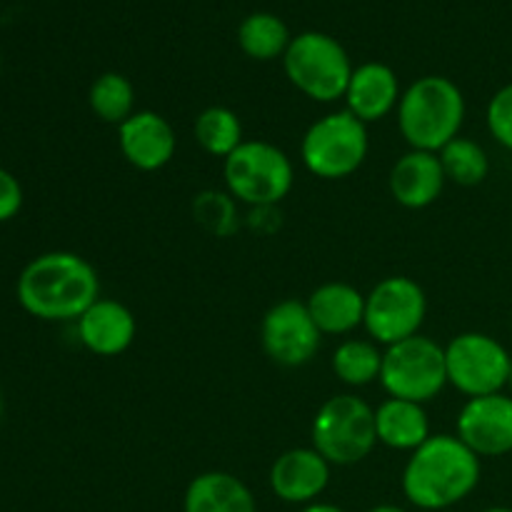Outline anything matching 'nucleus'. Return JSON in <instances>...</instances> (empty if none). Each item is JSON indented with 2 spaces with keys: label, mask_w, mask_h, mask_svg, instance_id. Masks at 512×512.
Wrapping results in <instances>:
<instances>
[{
  "label": "nucleus",
  "mask_w": 512,
  "mask_h": 512,
  "mask_svg": "<svg viewBox=\"0 0 512 512\" xmlns=\"http://www.w3.org/2000/svg\"><path fill=\"white\" fill-rule=\"evenodd\" d=\"M15 293L20 308L33 318L68 323L78 320L100 298V278L83 255L53 250L25 265Z\"/></svg>",
  "instance_id": "f257e3e1"
},
{
  "label": "nucleus",
  "mask_w": 512,
  "mask_h": 512,
  "mask_svg": "<svg viewBox=\"0 0 512 512\" xmlns=\"http://www.w3.org/2000/svg\"><path fill=\"white\" fill-rule=\"evenodd\" d=\"M483 465L458 435H430L403 468V495L425 512L448 510L478 488Z\"/></svg>",
  "instance_id": "f03ea898"
},
{
  "label": "nucleus",
  "mask_w": 512,
  "mask_h": 512,
  "mask_svg": "<svg viewBox=\"0 0 512 512\" xmlns=\"http://www.w3.org/2000/svg\"><path fill=\"white\" fill-rule=\"evenodd\" d=\"M398 128L410 150L440 153L455 140L465 123V95L445 75H425L408 90L398 103Z\"/></svg>",
  "instance_id": "7ed1b4c3"
},
{
  "label": "nucleus",
  "mask_w": 512,
  "mask_h": 512,
  "mask_svg": "<svg viewBox=\"0 0 512 512\" xmlns=\"http://www.w3.org/2000/svg\"><path fill=\"white\" fill-rule=\"evenodd\" d=\"M228 193L250 208H275L290 195L295 183L293 160L268 140H245L223 160Z\"/></svg>",
  "instance_id": "20e7f679"
},
{
  "label": "nucleus",
  "mask_w": 512,
  "mask_h": 512,
  "mask_svg": "<svg viewBox=\"0 0 512 512\" xmlns=\"http://www.w3.org/2000/svg\"><path fill=\"white\" fill-rule=\"evenodd\" d=\"M313 448L330 465H358L378 445L375 408L353 393H340L325 400L310 425Z\"/></svg>",
  "instance_id": "39448f33"
},
{
  "label": "nucleus",
  "mask_w": 512,
  "mask_h": 512,
  "mask_svg": "<svg viewBox=\"0 0 512 512\" xmlns=\"http://www.w3.org/2000/svg\"><path fill=\"white\" fill-rule=\"evenodd\" d=\"M370 153L368 125L348 110L323 115L305 130L300 160L320 180H343L363 168Z\"/></svg>",
  "instance_id": "423d86ee"
},
{
  "label": "nucleus",
  "mask_w": 512,
  "mask_h": 512,
  "mask_svg": "<svg viewBox=\"0 0 512 512\" xmlns=\"http://www.w3.org/2000/svg\"><path fill=\"white\" fill-rule=\"evenodd\" d=\"M283 65L290 83L315 103L345 98L355 70L343 45L325 33H303L290 40Z\"/></svg>",
  "instance_id": "0eeeda50"
},
{
  "label": "nucleus",
  "mask_w": 512,
  "mask_h": 512,
  "mask_svg": "<svg viewBox=\"0 0 512 512\" xmlns=\"http://www.w3.org/2000/svg\"><path fill=\"white\" fill-rule=\"evenodd\" d=\"M380 385L388 398L413 400L420 405L435 400L448 385L445 345H438L428 335H415L385 348Z\"/></svg>",
  "instance_id": "6e6552de"
},
{
  "label": "nucleus",
  "mask_w": 512,
  "mask_h": 512,
  "mask_svg": "<svg viewBox=\"0 0 512 512\" xmlns=\"http://www.w3.org/2000/svg\"><path fill=\"white\" fill-rule=\"evenodd\" d=\"M428 315V295L408 275L383 278L365 295L363 328L383 348L420 335Z\"/></svg>",
  "instance_id": "1a4fd4ad"
},
{
  "label": "nucleus",
  "mask_w": 512,
  "mask_h": 512,
  "mask_svg": "<svg viewBox=\"0 0 512 512\" xmlns=\"http://www.w3.org/2000/svg\"><path fill=\"white\" fill-rule=\"evenodd\" d=\"M448 385L465 398L503 393L508 388L512 355L488 333H460L445 345Z\"/></svg>",
  "instance_id": "9d476101"
},
{
  "label": "nucleus",
  "mask_w": 512,
  "mask_h": 512,
  "mask_svg": "<svg viewBox=\"0 0 512 512\" xmlns=\"http://www.w3.org/2000/svg\"><path fill=\"white\" fill-rule=\"evenodd\" d=\"M323 333L310 318L308 305L288 298L275 303L260 323L265 355L283 368H303L318 355Z\"/></svg>",
  "instance_id": "9b49d317"
},
{
  "label": "nucleus",
  "mask_w": 512,
  "mask_h": 512,
  "mask_svg": "<svg viewBox=\"0 0 512 512\" xmlns=\"http://www.w3.org/2000/svg\"><path fill=\"white\" fill-rule=\"evenodd\" d=\"M455 435L480 460L512 453V395L495 393L470 398L458 413Z\"/></svg>",
  "instance_id": "f8f14e48"
},
{
  "label": "nucleus",
  "mask_w": 512,
  "mask_h": 512,
  "mask_svg": "<svg viewBox=\"0 0 512 512\" xmlns=\"http://www.w3.org/2000/svg\"><path fill=\"white\" fill-rule=\"evenodd\" d=\"M333 465L310 445V448H290L270 465L268 483L278 500L288 505H313L330 485Z\"/></svg>",
  "instance_id": "ddd939ff"
},
{
  "label": "nucleus",
  "mask_w": 512,
  "mask_h": 512,
  "mask_svg": "<svg viewBox=\"0 0 512 512\" xmlns=\"http://www.w3.org/2000/svg\"><path fill=\"white\" fill-rule=\"evenodd\" d=\"M118 148L133 168L155 173L175 158L178 135L168 118L155 110H135L123 125H118Z\"/></svg>",
  "instance_id": "4468645a"
},
{
  "label": "nucleus",
  "mask_w": 512,
  "mask_h": 512,
  "mask_svg": "<svg viewBox=\"0 0 512 512\" xmlns=\"http://www.w3.org/2000/svg\"><path fill=\"white\" fill-rule=\"evenodd\" d=\"M78 340L98 358H118L133 345L138 320L128 305L113 298H98L78 320Z\"/></svg>",
  "instance_id": "2eb2a0df"
},
{
  "label": "nucleus",
  "mask_w": 512,
  "mask_h": 512,
  "mask_svg": "<svg viewBox=\"0 0 512 512\" xmlns=\"http://www.w3.org/2000/svg\"><path fill=\"white\" fill-rule=\"evenodd\" d=\"M445 183L448 178H445L438 153H428V150H408L395 160L388 175L390 195L395 203L408 210L430 208L440 198Z\"/></svg>",
  "instance_id": "dca6fc26"
},
{
  "label": "nucleus",
  "mask_w": 512,
  "mask_h": 512,
  "mask_svg": "<svg viewBox=\"0 0 512 512\" xmlns=\"http://www.w3.org/2000/svg\"><path fill=\"white\" fill-rule=\"evenodd\" d=\"M400 80L395 70L385 63H365L353 70L348 90H345V105L348 113L363 120L365 125L378 123L388 118L400 103Z\"/></svg>",
  "instance_id": "f3484780"
},
{
  "label": "nucleus",
  "mask_w": 512,
  "mask_h": 512,
  "mask_svg": "<svg viewBox=\"0 0 512 512\" xmlns=\"http://www.w3.org/2000/svg\"><path fill=\"white\" fill-rule=\"evenodd\" d=\"M323 335H350L363 328L365 295L350 283H323L305 300Z\"/></svg>",
  "instance_id": "a211bd4d"
},
{
  "label": "nucleus",
  "mask_w": 512,
  "mask_h": 512,
  "mask_svg": "<svg viewBox=\"0 0 512 512\" xmlns=\"http://www.w3.org/2000/svg\"><path fill=\"white\" fill-rule=\"evenodd\" d=\"M183 512H258V503L238 475L208 470L195 475L185 488Z\"/></svg>",
  "instance_id": "6ab92c4d"
},
{
  "label": "nucleus",
  "mask_w": 512,
  "mask_h": 512,
  "mask_svg": "<svg viewBox=\"0 0 512 512\" xmlns=\"http://www.w3.org/2000/svg\"><path fill=\"white\" fill-rule=\"evenodd\" d=\"M375 433L380 445L400 453H413L433 435L425 405L400 398H385L375 408Z\"/></svg>",
  "instance_id": "aec40b11"
},
{
  "label": "nucleus",
  "mask_w": 512,
  "mask_h": 512,
  "mask_svg": "<svg viewBox=\"0 0 512 512\" xmlns=\"http://www.w3.org/2000/svg\"><path fill=\"white\" fill-rule=\"evenodd\" d=\"M330 365L340 383L350 385V388H365V385H373L375 380L380 383L383 350L370 338H345L335 348Z\"/></svg>",
  "instance_id": "412c9836"
},
{
  "label": "nucleus",
  "mask_w": 512,
  "mask_h": 512,
  "mask_svg": "<svg viewBox=\"0 0 512 512\" xmlns=\"http://www.w3.org/2000/svg\"><path fill=\"white\" fill-rule=\"evenodd\" d=\"M195 143L213 158L225 160L230 153L245 143L243 138V123H240L238 113L225 105H210L203 113L195 118L193 125Z\"/></svg>",
  "instance_id": "4be33fe9"
},
{
  "label": "nucleus",
  "mask_w": 512,
  "mask_h": 512,
  "mask_svg": "<svg viewBox=\"0 0 512 512\" xmlns=\"http://www.w3.org/2000/svg\"><path fill=\"white\" fill-rule=\"evenodd\" d=\"M238 43L248 58L275 60L280 55H285V50H288L290 35L278 15L255 13L240 23Z\"/></svg>",
  "instance_id": "5701e85b"
},
{
  "label": "nucleus",
  "mask_w": 512,
  "mask_h": 512,
  "mask_svg": "<svg viewBox=\"0 0 512 512\" xmlns=\"http://www.w3.org/2000/svg\"><path fill=\"white\" fill-rule=\"evenodd\" d=\"M88 103L95 118L108 125H123L135 113V88L125 75L103 73L90 85Z\"/></svg>",
  "instance_id": "b1692460"
},
{
  "label": "nucleus",
  "mask_w": 512,
  "mask_h": 512,
  "mask_svg": "<svg viewBox=\"0 0 512 512\" xmlns=\"http://www.w3.org/2000/svg\"><path fill=\"white\" fill-rule=\"evenodd\" d=\"M440 163H443L445 178L450 183H458L463 188H473L480 185L490 173V158L485 153V148L475 140L463 138L458 135L455 140H450L443 150L438 153Z\"/></svg>",
  "instance_id": "393cba45"
},
{
  "label": "nucleus",
  "mask_w": 512,
  "mask_h": 512,
  "mask_svg": "<svg viewBox=\"0 0 512 512\" xmlns=\"http://www.w3.org/2000/svg\"><path fill=\"white\" fill-rule=\"evenodd\" d=\"M193 218L215 238H233L240 228L238 200L223 190H203L193 200Z\"/></svg>",
  "instance_id": "a878e982"
},
{
  "label": "nucleus",
  "mask_w": 512,
  "mask_h": 512,
  "mask_svg": "<svg viewBox=\"0 0 512 512\" xmlns=\"http://www.w3.org/2000/svg\"><path fill=\"white\" fill-rule=\"evenodd\" d=\"M485 123H488L490 135H493L503 148L512 150V83L503 85V88L490 98L488 110H485Z\"/></svg>",
  "instance_id": "bb28decb"
},
{
  "label": "nucleus",
  "mask_w": 512,
  "mask_h": 512,
  "mask_svg": "<svg viewBox=\"0 0 512 512\" xmlns=\"http://www.w3.org/2000/svg\"><path fill=\"white\" fill-rule=\"evenodd\" d=\"M23 208V185L10 170L0 168V223H8Z\"/></svg>",
  "instance_id": "cd10ccee"
},
{
  "label": "nucleus",
  "mask_w": 512,
  "mask_h": 512,
  "mask_svg": "<svg viewBox=\"0 0 512 512\" xmlns=\"http://www.w3.org/2000/svg\"><path fill=\"white\" fill-rule=\"evenodd\" d=\"M300 512H345L343 508H338V505L333 503H313V505H305V508H300Z\"/></svg>",
  "instance_id": "c85d7f7f"
},
{
  "label": "nucleus",
  "mask_w": 512,
  "mask_h": 512,
  "mask_svg": "<svg viewBox=\"0 0 512 512\" xmlns=\"http://www.w3.org/2000/svg\"><path fill=\"white\" fill-rule=\"evenodd\" d=\"M365 512H408V510L400 508V505L385 503V505H375V508H370V510H365Z\"/></svg>",
  "instance_id": "c756f323"
},
{
  "label": "nucleus",
  "mask_w": 512,
  "mask_h": 512,
  "mask_svg": "<svg viewBox=\"0 0 512 512\" xmlns=\"http://www.w3.org/2000/svg\"><path fill=\"white\" fill-rule=\"evenodd\" d=\"M483 512H512V508H505V505H495V508H488Z\"/></svg>",
  "instance_id": "7c9ffc66"
},
{
  "label": "nucleus",
  "mask_w": 512,
  "mask_h": 512,
  "mask_svg": "<svg viewBox=\"0 0 512 512\" xmlns=\"http://www.w3.org/2000/svg\"><path fill=\"white\" fill-rule=\"evenodd\" d=\"M508 388H510V393H512V368H510V378H508Z\"/></svg>",
  "instance_id": "2f4dec72"
},
{
  "label": "nucleus",
  "mask_w": 512,
  "mask_h": 512,
  "mask_svg": "<svg viewBox=\"0 0 512 512\" xmlns=\"http://www.w3.org/2000/svg\"><path fill=\"white\" fill-rule=\"evenodd\" d=\"M0 415H3V398H0Z\"/></svg>",
  "instance_id": "473e14b6"
}]
</instances>
